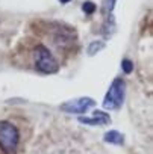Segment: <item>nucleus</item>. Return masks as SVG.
I'll list each match as a JSON object with an SVG mask.
<instances>
[{"label":"nucleus","mask_w":153,"mask_h":154,"mask_svg":"<svg viewBox=\"0 0 153 154\" xmlns=\"http://www.w3.org/2000/svg\"><path fill=\"white\" fill-rule=\"evenodd\" d=\"M20 142L18 128L9 121H0V148L5 154H15Z\"/></svg>","instance_id":"nucleus-1"},{"label":"nucleus","mask_w":153,"mask_h":154,"mask_svg":"<svg viewBox=\"0 0 153 154\" xmlns=\"http://www.w3.org/2000/svg\"><path fill=\"white\" fill-rule=\"evenodd\" d=\"M124 94H126V83L121 77L112 80L105 98H103V107L106 110H117L123 106L124 101Z\"/></svg>","instance_id":"nucleus-2"},{"label":"nucleus","mask_w":153,"mask_h":154,"mask_svg":"<svg viewBox=\"0 0 153 154\" xmlns=\"http://www.w3.org/2000/svg\"><path fill=\"white\" fill-rule=\"evenodd\" d=\"M33 59H35V68L43 74H53L59 69L58 60L50 53V50L46 45L38 44L33 50Z\"/></svg>","instance_id":"nucleus-3"},{"label":"nucleus","mask_w":153,"mask_h":154,"mask_svg":"<svg viewBox=\"0 0 153 154\" xmlns=\"http://www.w3.org/2000/svg\"><path fill=\"white\" fill-rule=\"evenodd\" d=\"M96 106V101L91 97H81V98H76V100H70L65 101L59 106V109L65 113H76V115H81L88 112L91 107Z\"/></svg>","instance_id":"nucleus-4"},{"label":"nucleus","mask_w":153,"mask_h":154,"mask_svg":"<svg viewBox=\"0 0 153 154\" xmlns=\"http://www.w3.org/2000/svg\"><path fill=\"white\" fill-rule=\"evenodd\" d=\"M79 122L85 125H108L111 124V116L103 110H96L93 116H79Z\"/></svg>","instance_id":"nucleus-5"},{"label":"nucleus","mask_w":153,"mask_h":154,"mask_svg":"<svg viewBox=\"0 0 153 154\" xmlns=\"http://www.w3.org/2000/svg\"><path fill=\"white\" fill-rule=\"evenodd\" d=\"M74 32L71 33V30H67V29H61L56 32V35L53 36V42L58 45V47H67V45H71L74 42V38H73Z\"/></svg>","instance_id":"nucleus-6"},{"label":"nucleus","mask_w":153,"mask_h":154,"mask_svg":"<svg viewBox=\"0 0 153 154\" xmlns=\"http://www.w3.org/2000/svg\"><path fill=\"white\" fill-rule=\"evenodd\" d=\"M103 140L106 143H112V145H123L124 143V134L117 131V130H109L105 133Z\"/></svg>","instance_id":"nucleus-7"},{"label":"nucleus","mask_w":153,"mask_h":154,"mask_svg":"<svg viewBox=\"0 0 153 154\" xmlns=\"http://www.w3.org/2000/svg\"><path fill=\"white\" fill-rule=\"evenodd\" d=\"M115 27H117V24H115V18H114V15L112 14H108L106 15V18H105V23H103V35L106 36V38H111L112 35H114V32H115Z\"/></svg>","instance_id":"nucleus-8"},{"label":"nucleus","mask_w":153,"mask_h":154,"mask_svg":"<svg viewBox=\"0 0 153 154\" xmlns=\"http://www.w3.org/2000/svg\"><path fill=\"white\" fill-rule=\"evenodd\" d=\"M105 48V41L99 39V41H91L88 45V56H94L99 51H102Z\"/></svg>","instance_id":"nucleus-9"},{"label":"nucleus","mask_w":153,"mask_h":154,"mask_svg":"<svg viewBox=\"0 0 153 154\" xmlns=\"http://www.w3.org/2000/svg\"><path fill=\"white\" fill-rule=\"evenodd\" d=\"M96 9H97V6H96V3H94V2H91V0H87V2H84V3H82V11H84L85 14H88V15L94 14V12H96Z\"/></svg>","instance_id":"nucleus-10"},{"label":"nucleus","mask_w":153,"mask_h":154,"mask_svg":"<svg viewBox=\"0 0 153 154\" xmlns=\"http://www.w3.org/2000/svg\"><path fill=\"white\" fill-rule=\"evenodd\" d=\"M121 69H123L124 74H130V72L133 71V62H132L130 59H123V62H121Z\"/></svg>","instance_id":"nucleus-11"},{"label":"nucleus","mask_w":153,"mask_h":154,"mask_svg":"<svg viewBox=\"0 0 153 154\" xmlns=\"http://www.w3.org/2000/svg\"><path fill=\"white\" fill-rule=\"evenodd\" d=\"M115 5H117V0H105V6H103L105 14H106V15H108V14H112Z\"/></svg>","instance_id":"nucleus-12"},{"label":"nucleus","mask_w":153,"mask_h":154,"mask_svg":"<svg viewBox=\"0 0 153 154\" xmlns=\"http://www.w3.org/2000/svg\"><path fill=\"white\" fill-rule=\"evenodd\" d=\"M59 2H61V3H64V5H67V3H70V2H71V0H59Z\"/></svg>","instance_id":"nucleus-13"}]
</instances>
